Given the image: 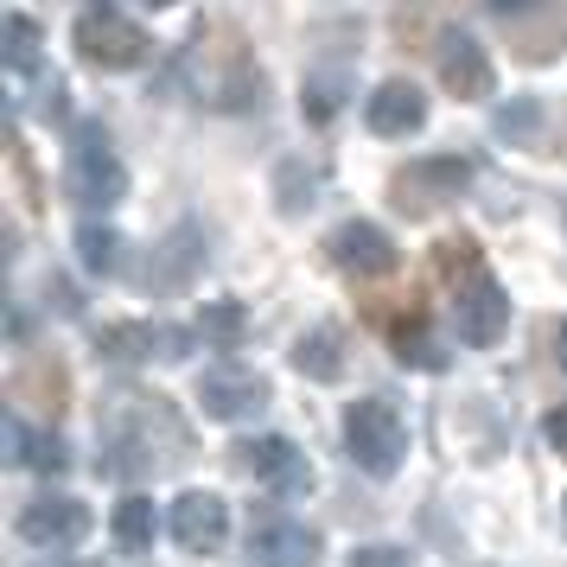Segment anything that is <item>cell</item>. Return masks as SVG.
<instances>
[{"label": "cell", "mask_w": 567, "mask_h": 567, "mask_svg": "<svg viewBox=\"0 0 567 567\" xmlns=\"http://www.w3.org/2000/svg\"><path fill=\"white\" fill-rule=\"evenodd\" d=\"M236 465L256 478V485H268L275 497H307L312 491V465H307V453L293 446V440H281V434H261V440H243L236 446Z\"/></svg>", "instance_id": "6"}, {"label": "cell", "mask_w": 567, "mask_h": 567, "mask_svg": "<svg viewBox=\"0 0 567 567\" xmlns=\"http://www.w3.org/2000/svg\"><path fill=\"white\" fill-rule=\"evenodd\" d=\"M198 261H205V230H198V224H179L166 243H154L147 287H154V293H179V287L198 275Z\"/></svg>", "instance_id": "17"}, {"label": "cell", "mask_w": 567, "mask_h": 567, "mask_svg": "<svg viewBox=\"0 0 567 567\" xmlns=\"http://www.w3.org/2000/svg\"><path fill=\"white\" fill-rule=\"evenodd\" d=\"M7 460L32 465V472H64V460H71V453H64V440H58L52 427L39 434V427H27L20 414H7Z\"/></svg>", "instance_id": "18"}, {"label": "cell", "mask_w": 567, "mask_h": 567, "mask_svg": "<svg viewBox=\"0 0 567 567\" xmlns=\"http://www.w3.org/2000/svg\"><path fill=\"white\" fill-rule=\"evenodd\" d=\"M96 351H103L109 363H173L192 351V338L173 332V326H103L96 332Z\"/></svg>", "instance_id": "14"}, {"label": "cell", "mask_w": 567, "mask_h": 567, "mask_svg": "<svg viewBox=\"0 0 567 567\" xmlns=\"http://www.w3.org/2000/svg\"><path fill=\"white\" fill-rule=\"evenodd\" d=\"M39 567H71V561H39Z\"/></svg>", "instance_id": "32"}, {"label": "cell", "mask_w": 567, "mask_h": 567, "mask_svg": "<svg viewBox=\"0 0 567 567\" xmlns=\"http://www.w3.org/2000/svg\"><path fill=\"white\" fill-rule=\"evenodd\" d=\"M198 338L217 344V351H236V344H243V307H236V300H210V307L198 312Z\"/></svg>", "instance_id": "23"}, {"label": "cell", "mask_w": 567, "mask_h": 567, "mask_svg": "<svg viewBox=\"0 0 567 567\" xmlns=\"http://www.w3.org/2000/svg\"><path fill=\"white\" fill-rule=\"evenodd\" d=\"M453 326H460V344H497L504 338V326H511V293L491 281L485 268H472L460 281V293H453Z\"/></svg>", "instance_id": "8"}, {"label": "cell", "mask_w": 567, "mask_h": 567, "mask_svg": "<svg viewBox=\"0 0 567 567\" xmlns=\"http://www.w3.org/2000/svg\"><path fill=\"white\" fill-rule=\"evenodd\" d=\"M64 192H71V205H83V210L122 205V192H128V166L115 159V147H109L103 128H78L71 159H64Z\"/></svg>", "instance_id": "3"}, {"label": "cell", "mask_w": 567, "mask_h": 567, "mask_svg": "<svg viewBox=\"0 0 567 567\" xmlns=\"http://www.w3.org/2000/svg\"><path fill=\"white\" fill-rule=\"evenodd\" d=\"M78 256L90 275H115L122 268V236L109 230V224H83L78 230Z\"/></svg>", "instance_id": "22"}, {"label": "cell", "mask_w": 567, "mask_h": 567, "mask_svg": "<svg viewBox=\"0 0 567 567\" xmlns=\"http://www.w3.org/2000/svg\"><path fill=\"white\" fill-rule=\"evenodd\" d=\"M185 434L179 421L166 414V402L154 395H122L109 402V421H103V465L109 472H154V465H173L166 453H179Z\"/></svg>", "instance_id": "1"}, {"label": "cell", "mask_w": 567, "mask_h": 567, "mask_svg": "<svg viewBox=\"0 0 567 567\" xmlns=\"http://www.w3.org/2000/svg\"><path fill=\"white\" fill-rule=\"evenodd\" d=\"M293 370L312 377V383H338V377H344V338H338L332 326L307 332L300 344H293Z\"/></svg>", "instance_id": "19"}, {"label": "cell", "mask_w": 567, "mask_h": 567, "mask_svg": "<svg viewBox=\"0 0 567 567\" xmlns=\"http://www.w3.org/2000/svg\"><path fill=\"white\" fill-rule=\"evenodd\" d=\"M363 122H370V134H383V141H402V134H414L421 122H427V96H421L409 78H389V83L370 90Z\"/></svg>", "instance_id": "16"}, {"label": "cell", "mask_w": 567, "mask_h": 567, "mask_svg": "<svg viewBox=\"0 0 567 567\" xmlns=\"http://www.w3.org/2000/svg\"><path fill=\"white\" fill-rule=\"evenodd\" d=\"M555 363L567 370V319H561V332H555Z\"/></svg>", "instance_id": "30"}, {"label": "cell", "mask_w": 567, "mask_h": 567, "mask_svg": "<svg viewBox=\"0 0 567 567\" xmlns=\"http://www.w3.org/2000/svg\"><path fill=\"white\" fill-rule=\"evenodd\" d=\"M344 453H351L370 478H389V472L402 465V453H409L402 414L389 409V402H377V395L351 402V409H344Z\"/></svg>", "instance_id": "4"}, {"label": "cell", "mask_w": 567, "mask_h": 567, "mask_svg": "<svg viewBox=\"0 0 567 567\" xmlns=\"http://www.w3.org/2000/svg\"><path fill=\"white\" fill-rule=\"evenodd\" d=\"M434 64H440V83L460 96V103H478V96H491V58H485V45L472 39V32H460V27H446L440 32V52H434Z\"/></svg>", "instance_id": "11"}, {"label": "cell", "mask_w": 567, "mask_h": 567, "mask_svg": "<svg viewBox=\"0 0 567 567\" xmlns=\"http://www.w3.org/2000/svg\"><path fill=\"white\" fill-rule=\"evenodd\" d=\"M275 185H281V210H287V217H300V210L319 198V166H307V159H287Z\"/></svg>", "instance_id": "24"}, {"label": "cell", "mask_w": 567, "mask_h": 567, "mask_svg": "<svg viewBox=\"0 0 567 567\" xmlns=\"http://www.w3.org/2000/svg\"><path fill=\"white\" fill-rule=\"evenodd\" d=\"M109 536L122 542L128 555H141V548H154V536H159V511L147 497H122L115 516H109Z\"/></svg>", "instance_id": "20"}, {"label": "cell", "mask_w": 567, "mask_h": 567, "mask_svg": "<svg viewBox=\"0 0 567 567\" xmlns=\"http://www.w3.org/2000/svg\"><path fill=\"white\" fill-rule=\"evenodd\" d=\"M326 256H332L338 275H358V281H377V275H389L395 268V243H389V230H377V224H363V217H351V224H338L332 243H326Z\"/></svg>", "instance_id": "10"}, {"label": "cell", "mask_w": 567, "mask_h": 567, "mask_svg": "<svg viewBox=\"0 0 567 567\" xmlns=\"http://www.w3.org/2000/svg\"><path fill=\"white\" fill-rule=\"evenodd\" d=\"M344 567H414V561L402 555V548H383V542H377V548H351Z\"/></svg>", "instance_id": "27"}, {"label": "cell", "mask_w": 567, "mask_h": 567, "mask_svg": "<svg viewBox=\"0 0 567 567\" xmlns=\"http://www.w3.org/2000/svg\"><path fill=\"white\" fill-rule=\"evenodd\" d=\"M141 7H154V13H159V7H173V0H141Z\"/></svg>", "instance_id": "31"}, {"label": "cell", "mask_w": 567, "mask_h": 567, "mask_svg": "<svg viewBox=\"0 0 567 567\" xmlns=\"http://www.w3.org/2000/svg\"><path fill=\"white\" fill-rule=\"evenodd\" d=\"M173 78H192V96L210 109H243L261 96V71L249 64V52H243V39H224V32H192V45L179 52V64H173Z\"/></svg>", "instance_id": "2"}, {"label": "cell", "mask_w": 567, "mask_h": 567, "mask_svg": "<svg viewBox=\"0 0 567 567\" xmlns=\"http://www.w3.org/2000/svg\"><path fill=\"white\" fill-rule=\"evenodd\" d=\"M465 185H472V159L440 154V159H414L409 173H395V205L409 217H427V210L453 205Z\"/></svg>", "instance_id": "7"}, {"label": "cell", "mask_w": 567, "mask_h": 567, "mask_svg": "<svg viewBox=\"0 0 567 567\" xmlns=\"http://www.w3.org/2000/svg\"><path fill=\"white\" fill-rule=\"evenodd\" d=\"M0 52H7V71L13 78H27L32 64H39V27H32L27 13H7L0 20Z\"/></svg>", "instance_id": "21"}, {"label": "cell", "mask_w": 567, "mask_h": 567, "mask_svg": "<svg viewBox=\"0 0 567 567\" xmlns=\"http://www.w3.org/2000/svg\"><path fill=\"white\" fill-rule=\"evenodd\" d=\"M20 536L32 548H71V542L90 536V511H83L78 497H32L27 511H20Z\"/></svg>", "instance_id": "15"}, {"label": "cell", "mask_w": 567, "mask_h": 567, "mask_svg": "<svg viewBox=\"0 0 567 567\" xmlns=\"http://www.w3.org/2000/svg\"><path fill=\"white\" fill-rule=\"evenodd\" d=\"M497 20H523V13H536V7H548V0H485Z\"/></svg>", "instance_id": "29"}, {"label": "cell", "mask_w": 567, "mask_h": 567, "mask_svg": "<svg viewBox=\"0 0 567 567\" xmlns=\"http://www.w3.org/2000/svg\"><path fill=\"white\" fill-rule=\"evenodd\" d=\"M491 128L504 134V141H536V128H542V103H536V96H516V103H504L497 115H491Z\"/></svg>", "instance_id": "26"}, {"label": "cell", "mask_w": 567, "mask_h": 567, "mask_svg": "<svg viewBox=\"0 0 567 567\" xmlns=\"http://www.w3.org/2000/svg\"><path fill=\"white\" fill-rule=\"evenodd\" d=\"M71 39H78V58L96 64V71H134V64H147V52H154V39L134 27V20H122L115 7H90Z\"/></svg>", "instance_id": "5"}, {"label": "cell", "mask_w": 567, "mask_h": 567, "mask_svg": "<svg viewBox=\"0 0 567 567\" xmlns=\"http://www.w3.org/2000/svg\"><path fill=\"white\" fill-rule=\"evenodd\" d=\"M249 561L261 567H319V529L293 523V516L268 511L249 523Z\"/></svg>", "instance_id": "9"}, {"label": "cell", "mask_w": 567, "mask_h": 567, "mask_svg": "<svg viewBox=\"0 0 567 567\" xmlns=\"http://www.w3.org/2000/svg\"><path fill=\"white\" fill-rule=\"evenodd\" d=\"M198 402H205V414H217V421H243V414H256L261 402H268V383H261L256 370H243V363L224 358L198 377Z\"/></svg>", "instance_id": "12"}, {"label": "cell", "mask_w": 567, "mask_h": 567, "mask_svg": "<svg viewBox=\"0 0 567 567\" xmlns=\"http://www.w3.org/2000/svg\"><path fill=\"white\" fill-rule=\"evenodd\" d=\"M224 536H230V504L217 491H185L173 504V542L185 555H217Z\"/></svg>", "instance_id": "13"}, {"label": "cell", "mask_w": 567, "mask_h": 567, "mask_svg": "<svg viewBox=\"0 0 567 567\" xmlns=\"http://www.w3.org/2000/svg\"><path fill=\"white\" fill-rule=\"evenodd\" d=\"M561 516H567V511H561Z\"/></svg>", "instance_id": "33"}, {"label": "cell", "mask_w": 567, "mask_h": 567, "mask_svg": "<svg viewBox=\"0 0 567 567\" xmlns=\"http://www.w3.org/2000/svg\"><path fill=\"white\" fill-rule=\"evenodd\" d=\"M395 351H402V363H414V370H440L446 363V351H440V338L421 326V319H409V326H395Z\"/></svg>", "instance_id": "25"}, {"label": "cell", "mask_w": 567, "mask_h": 567, "mask_svg": "<svg viewBox=\"0 0 567 567\" xmlns=\"http://www.w3.org/2000/svg\"><path fill=\"white\" fill-rule=\"evenodd\" d=\"M542 440H548V446H555V453L567 460V409H555L548 421H542Z\"/></svg>", "instance_id": "28"}]
</instances>
